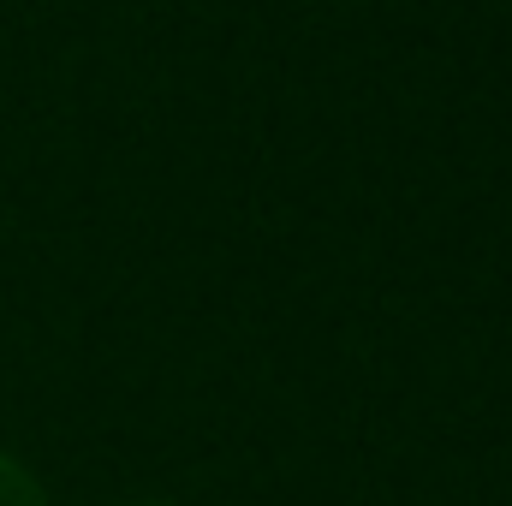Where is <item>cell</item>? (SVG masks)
<instances>
[{"instance_id":"obj_1","label":"cell","mask_w":512,"mask_h":506,"mask_svg":"<svg viewBox=\"0 0 512 506\" xmlns=\"http://www.w3.org/2000/svg\"><path fill=\"white\" fill-rule=\"evenodd\" d=\"M0 506H48L42 483H36L12 453H0Z\"/></svg>"},{"instance_id":"obj_2","label":"cell","mask_w":512,"mask_h":506,"mask_svg":"<svg viewBox=\"0 0 512 506\" xmlns=\"http://www.w3.org/2000/svg\"><path fill=\"white\" fill-rule=\"evenodd\" d=\"M137 506H155V501H137Z\"/></svg>"}]
</instances>
